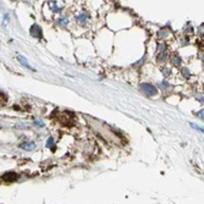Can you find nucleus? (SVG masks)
I'll use <instances>...</instances> for the list:
<instances>
[{"label":"nucleus","mask_w":204,"mask_h":204,"mask_svg":"<svg viewBox=\"0 0 204 204\" xmlns=\"http://www.w3.org/2000/svg\"><path fill=\"white\" fill-rule=\"evenodd\" d=\"M141 91L147 95V97H152V95H155V94H158V89L154 87V86H152V84H148V83H143V84H141Z\"/></svg>","instance_id":"obj_1"},{"label":"nucleus","mask_w":204,"mask_h":204,"mask_svg":"<svg viewBox=\"0 0 204 204\" xmlns=\"http://www.w3.org/2000/svg\"><path fill=\"white\" fill-rule=\"evenodd\" d=\"M1 180L5 181V182H7V183L15 182V181L17 180V175H16V172L9 171V172H6V174H4V175L1 176Z\"/></svg>","instance_id":"obj_2"},{"label":"nucleus","mask_w":204,"mask_h":204,"mask_svg":"<svg viewBox=\"0 0 204 204\" xmlns=\"http://www.w3.org/2000/svg\"><path fill=\"white\" fill-rule=\"evenodd\" d=\"M60 122L62 125H72L73 122V118L70 112H62L60 116Z\"/></svg>","instance_id":"obj_3"},{"label":"nucleus","mask_w":204,"mask_h":204,"mask_svg":"<svg viewBox=\"0 0 204 204\" xmlns=\"http://www.w3.org/2000/svg\"><path fill=\"white\" fill-rule=\"evenodd\" d=\"M30 33L34 38H42V35H43V31H42L41 26H38V24H33L30 30Z\"/></svg>","instance_id":"obj_4"},{"label":"nucleus","mask_w":204,"mask_h":204,"mask_svg":"<svg viewBox=\"0 0 204 204\" xmlns=\"http://www.w3.org/2000/svg\"><path fill=\"white\" fill-rule=\"evenodd\" d=\"M21 148H22V149H26V150H33V149L37 148V146H35V143H33V142H26V143L21 144Z\"/></svg>","instance_id":"obj_5"},{"label":"nucleus","mask_w":204,"mask_h":204,"mask_svg":"<svg viewBox=\"0 0 204 204\" xmlns=\"http://www.w3.org/2000/svg\"><path fill=\"white\" fill-rule=\"evenodd\" d=\"M89 18V16H88V14H82V15H80L78 17H77V21L80 22V23H82V24H84L86 22H87V20Z\"/></svg>","instance_id":"obj_6"},{"label":"nucleus","mask_w":204,"mask_h":204,"mask_svg":"<svg viewBox=\"0 0 204 204\" xmlns=\"http://www.w3.org/2000/svg\"><path fill=\"white\" fill-rule=\"evenodd\" d=\"M67 22H69V20H67V17L66 16H62V17H60L59 20H58V23L60 24V26H66V24H67Z\"/></svg>","instance_id":"obj_7"},{"label":"nucleus","mask_w":204,"mask_h":204,"mask_svg":"<svg viewBox=\"0 0 204 204\" xmlns=\"http://www.w3.org/2000/svg\"><path fill=\"white\" fill-rule=\"evenodd\" d=\"M171 61H172L174 65H176V66H180V65H181V59L178 58L177 55H174L172 59H171Z\"/></svg>","instance_id":"obj_8"},{"label":"nucleus","mask_w":204,"mask_h":204,"mask_svg":"<svg viewBox=\"0 0 204 204\" xmlns=\"http://www.w3.org/2000/svg\"><path fill=\"white\" fill-rule=\"evenodd\" d=\"M17 60H18V61H20V62L22 64V65H23V66H26L27 69H31V70H32V67H31V66L28 65V62H27L26 60H24V59H23L22 56H17Z\"/></svg>","instance_id":"obj_9"},{"label":"nucleus","mask_w":204,"mask_h":204,"mask_svg":"<svg viewBox=\"0 0 204 204\" xmlns=\"http://www.w3.org/2000/svg\"><path fill=\"white\" fill-rule=\"evenodd\" d=\"M47 147H48V148H52L53 150L55 149V148H54V139H53L52 137H49V138H48V142H47Z\"/></svg>","instance_id":"obj_10"},{"label":"nucleus","mask_w":204,"mask_h":204,"mask_svg":"<svg viewBox=\"0 0 204 204\" xmlns=\"http://www.w3.org/2000/svg\"><path fill=\"white\" fill-rule=\"evenodd\" d=\"M165 60H166V54H165V53H160L159 61H165Z\"/></svg>","instance_id":"obj_11"},{"label":"nucleus","mask_w":204,"mask_h":204,"mask_svg":"<svg viewBox=\"0 0 204 204\" xmlns=\"http://www.w3.org/2000/svg\"><path fill=\"white\" fill-rule=\"evenodd\" d=\"M182 71H183V73H185V77H187V78H188V77H189V72H188V70L183 69Z\"/></svg>","instance_id":"obj_12"},{"label":"nucleus","mask_w":204,"mask_h":204,"mask_svg":"<svg viewBox=\"0 0 204 204\" xmlns=\"http://www.w3.org/2000/svg\"><path fill=\"white\" fill-rule=\"evenodd\" d=\"M160 86H161V87H163V88H168V87H169V86H168V83H166V82H163V83H160Z\"/></svg>","instance_id":"obj_13"},{"label":"nucleus","mask_w":204,"mask_h":204,"mask_svg":"<svg viewBox=\"0 0 204 204\" xmlns=\"http://www.w3.org/2000/svg\"><path fill=\"white\" fill-rule=\"evenodd\" d=\"M34 123H37V125H38V126H39V127H43V126H44V125H43V123H42L41 121H35Z\"/></svg>","instance_id":"obj_14"},{"label":"nucleus","mask_w":204,"mask_h":204,"mask_svg":"<svg viewBox=\"0 0 204 204\" xmlns=\"http://www.w3.org/2000/svg\"><path fill=\"white\" fill-rule=\"evenodd\" d=\"M198 116H199V118H200V119H203V110H202V111H199V112H198Z\"/></svg>","instance_id":"obj_15"},{"label":"nucleus","mask_w":204,"mask_h":204,"mask_svg":"<svg viewBox=\"0 0 204 204\" xmlns=\"http://www.w3.org/2000/svg\"><path fill=\"white\" fill-rule=\"evenodd\" d=\"M12 1H16V0H12Z\"/></svg>","instance_id":"obj_16"}]
</instances>
